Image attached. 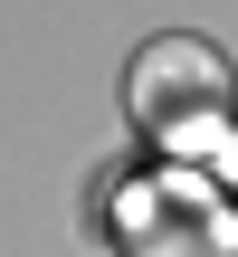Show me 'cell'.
Instances as JSON below:
<instances>
[{
    "label": "cell",
    "mask_w": 238,
    "mask_h": 257,
    "mask_svg": "<svg viewBox=\"0 0 238 257\" xmlns=\"http://www.w3.org/2000/svg\"><path fill=\"white\" fill-rule=\"evenodd\" d=\"M124 105H134V124L153 134V143H219L238 114V76L229 57L210 48V38H153L143 57H134V76H124Z\"/></svg>",
    "instance_id": "obj_1"
},
{
    "label": "cell",
    "mask_w": 238,
    "mask_h": 257,
    "mask_svg": "<svg viewBox=\"0 0 238 257\" xmlns=\"http://www.w3.org/2000/svg\"><path fill=\"white\" fill-rule=\"evenodd\" d=\"M114 238H124V257H238V210L210 181L162 172L114 200Z\"/></svg>",
    "instance_id": "obj_2"
}]
</instances>
